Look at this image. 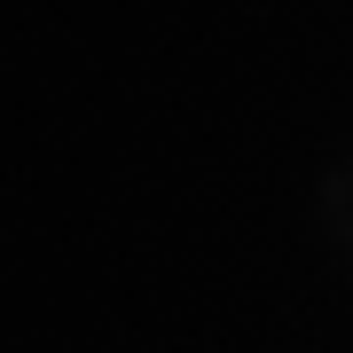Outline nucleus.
I'll use <instances>...</instances> for the list:
<instances>
[{
  "label": "nucleus",
  "instance_id": "1",
  "mask_svg": "<svg viewBox=\"0 0 353 353\" xmlns=\"http://www.w3.org/2000/svg\"><path fill=\"white\" fill-rule=\"evenodd\" d=\"M314 204H322V236L353 259V157L322 173V196H314Z\"/></svg>",
  "mask_w": 353,
  "mask_h": 353
}]
</instances>
